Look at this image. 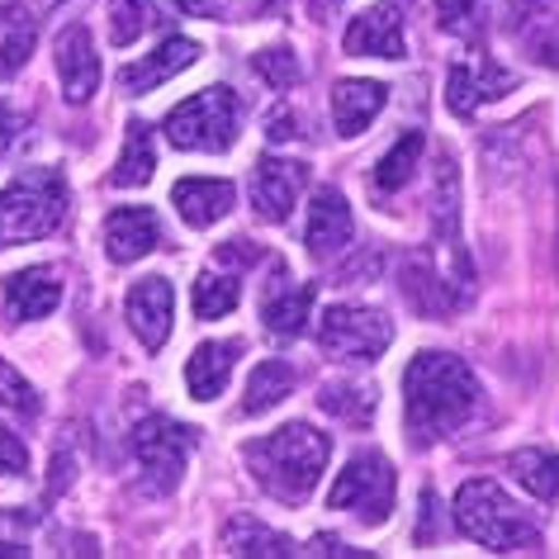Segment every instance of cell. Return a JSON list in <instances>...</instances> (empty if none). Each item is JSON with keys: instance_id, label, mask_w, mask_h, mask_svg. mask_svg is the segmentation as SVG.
I'll list each match as a JSON object with an SVG mask.
<instances>
[{"instance_id": "obj_1", "label": "cell", "mask_w": 559, "mask_h": 559, "mask_svg": "<svg viewBox=\"0 0 559 559\" xmlns=\"http://www.w3.org/2000/svg\"><path fill=\"white\" fill-rule=\"evenodd\" d=\"M484 389L474 370L451 352H417L403 374V423L413 445H431L451 437L474 417Z\"/></svg>"}, {"instance_id": "obj_2", "label": "cell", "mask_w": 559, "mask_h": 559, "mask_svg": "<svg viewBox=\"0 0 559 559\" xmlns=\"http://www.w3.org/2000/svg\"><path fill=\"white\" fill-rule=\"evenodd\" d=\"M328 455H332V441L309 423H289L271 431V437H257L242 445V465L251 469V479L275 502H285V508H299L313 493Z\"/></svg>"}, {"instance_id": "obj_3", "label": "cell", "mask_w": 559, "mask_h": 559, "mask_svg": "<svg viewBox=\"0 0 559 559\" xmlns=\"http://www.w3.org/2000/svg\"><path fill=\"white\" fill-rule=\"evenodd\" d=\"M455 526L465 531L474 545L493 555H531L540 550V531L531 516L516 512V502L502 493L493 479H469L455 493Z\"/></svg>"}, {"instance_id": "obj_4", "label": "cell", "mask_w": 559, "mask_h": 559, "mask_svg": "<svg viewBox=\"0 0 559 559\" xmlns=\"http://www.w3.org/2000/svg\"><path fill=\"white\" fill-rule=\"evenodd\" d=\"M67 218V180L48 166H29L0 190V247L52 237Z\"/></svg>"}, {"instance_id": "obj_5", "label": "cell", "mask_w": 559, "mask_h": 559, "mask_svg": "<svg viewBox=\"0 0 559 559\" xmlns=\"http://www.w3.org/2000/svg\"><path fill=\"white\" fill-rule=\"evenodd\" d=\"M242 129V100L228 86L194 91L166 115V138L180 152H228Z\"/></svg>"}, {"instance_id": "obj_6", "label": "cell", "mask_w": 559, "mask_h": 559, "mask_svg": "<svg viewBox=\"0 0 559 559\" xmlns=\"http://www.w3.org/2000/svg\"><path fill=\"white\" fill-rule=\"evenodd\" d=\"M318 342L332 360H352V366H370L389 352L394 342V323L384 309H366V304H332L318 328Z\"/></svg>"}, {"instance_id": "obj_7", "label": "cell", "mask_w": 559, "mask_h": 559, "mask_svg": "<svg viewBox=\"0 0 559 559\" xmlns=\"http://www.w3.org/2000/svg\"><path fill=\"white\" fill-rule=\"evenodd\" d=\"M133 460L138 469H143V488L147 493H171L180 484V474L190 465V451H194V431L171 423V417H143V423L133 427Z\"/></svg>"}, {"instance_id": "obj_8", "label": "cell", "mask_w": 559, "mask_h": 559, "mask_svg": "<svg viewBox=\"0 0 559 559\" xmlns=\"http://www.w3.org/2000/svg\"><path fill=\"white\" fill-rule=\"evenodd\" d=\"M328 508L356 512L360 522H370V526L389 522V512H394V465H389L380 451H356L352 465L332 484Z\"/></svg>"}, {"instance_id": "obj_9", "label": "cell", "mask_w": 559, "mask_h": 559, "mask_svg": "<svg viewBox=\"0 0 559 559\" xmlns=\"http://www.w3.org/2000/svg\"><path fill=\"white\" fill-rule=\"evenodd\" d=\"M431 237L437 247L451 257V285L460 299H474V271H469V257L460 247V166H455V152H441L437 157V180H431Z\"/></svg>"}, {"instance_id": "obj_10", "label": "cell", "mask_w": 559, "mask_h": 559, "mask_svg": "<svg viewBox=\"0 0 559 559\" xmlns=\"http://www.w3.org/2000/svg\"><path fill=\"white\" fill-rule=\"evenodd\" d=\"M508 34L522 48V58L559 72V0H512Z\"/></svg>"}, {"instance_id": "obj_11", "label": "cell", "mask_w": 559, "mask_h": 559, "mask_svg": "<svg viewBox=\"0 0 559 559\" xmlns=\"http://www.w3.org/2000/svg\"><path fill=\"white\" fill-rule=\"evenodd\" d=\"M304 180H309V166L304 162L261 157L257 171H251V204H257V214L265 223H285L304 190Z\"/></svg>"}, {"instance_id": "obj_12", "label": "cell", "mask_w": 559, "mask_h": 559, "mask_svg": "<svg viewBox=\"0 0 559 559\" xmlns=\"http://www.w3.org/2000/svg\"><path fill=\"white\" fill-rule=\"evenodd\" d=\"M342 48L352 52V58H389V62H399L403 52H408V44H403L399 5H389V0H380V5L360 10V15H356L352 24H346Z\"/></svg>"}, {"instance_id": "obj_13", "label": "cell", "mask_w": 559, "mask_h": 559, "mask_svg": "<svg viewBox=\"0 0 559 559\" xmlns=\"http://www.w3.org/2000/svg\"><path fill=\"white\" fill-rule=\"evenodd\" d=\"M129 323L138 332V342L147 346V352H162L166 337H171V309H176V289L166 275H147L138 280V285L129 289Z\"/></svg>"}, {"instance_id": "obj_14", "label": "cell", "mask_w": 559, "mask_h": 559, "mask_svg": "<svg viewBox=\"0 0 559 559\" xmlns=\"http://www.w3.org/2000/svg\"><path fill=\"white\" fill-rule=\"evenodd\" d=\"M52 58H58V81H62L67 100L86 105L95 95V86H100V58H95L86 24H67L58 34V44H52Z\"/></svg>"}, {"instance_id": "obj_15", "label": "cell", "mask_w": 559, "mask_h": 559, "mask_svg": "<svg viewBox=\"0 0 559 559\" xmlns=\"http://www.w3.org/2000/svg\"><path fill=\"white\" fill-rule=\"evenodd\" d=\"M512 86H516V76L502 72L493 58H484L479 67L455 62L451 72H445V105H451L460 119H469L474 109H479V100H498V95H508Z\"/></svg>"}, {"instance_id": "obj_16", "label": "cell", "mask_w": 559, "mask_h": 559, "mask_svg": "<svg viewBox=\"0 0 559 559\" xmlns=\"http://www.w3.org/2000/svg\"><path fill=\"white\" fill-rule=\"evenodd\" d=\"M157 242H162V223H157L152 209L123 204V209H115V214L105 218V251H109V261L129 265L138 257H147V251H157Z\"/></svg>"}, {"instance_id": "obj_17", "label": "cell", "mask_w": 559, "mask_h": 559, "mask_svg": "<svg viewBox=\"0 0 559 559\" xmlns=\"http://www.w3.org/2000/svg\"><path fill=\"white\" fill-rule=\"evenodd\" d=\"M194 58H200V44H194V38H166V44L157 52H147L143 62L123 67L119 86H123V95H147V91L166 86L171 76H180L186 67H194Z\"/></svg>"}, {"instance_id": "obj_18", "label": "cell", "mask_w": 559, "mask_h": 559, "mask_svg": "<svg viewBox=\"0 0 559 559\" xmlns=\"http://www.w3.org/2000/svg\"><path fill=\"white\" fill-rule=\"evenodd\" d=\"M352 209H346V194L323 186L313 194V209H309V228H304V242H309V251L318 261L337 257V251L352 242Z\"/></svg>"}, {"instance_id": "obj_19", "label": "cell", "mask_w": 559, "mask_h": 559, "mask_svg": "<svg viewBox=\"0 0 559 559\" xmlns=\"http://www.w3.org/2000/svg\"><path fill=\"white\" fill-rule=\"evenodd\" d=\"M384 100H389L384 81H356V76L337 81L332 86V129L342 138H360L370 129V119L384 109Z\"/></svg>"}, {"instance_id": "obj_20", "label": "cell", "mask_w": 559, "mask_h": 559, "mask_svg": "<svg viewBox=\"0 0 559 559\" xmlns=\"http://www.w3.org/2000/svg\"><path fill=\"white\" fill-rule=\"evenodd\" d=\"M171 200L180 209V218L190 223V228H214L218 218L233 214V180H214V176H190V180H176Z\"/></svg>"}, {"instance_id": "obj_21", "label": "cell", "mask_w": 559, "mask_h": 559, "mask_svg": "<svg viewBox=\"0 0 559 559\" xmlns=\"http://www.w3.org/2000/svg\"><path fill=\"white\" fill-rule=\"evenodd\" d=\"M309 309H313V285H289L285 265H275V280L261 299V318L275 337H299L309 328Z\"/></svg>"}, {"instance_id": "obj_22", "label": "cell", "mask_w": 559, "mask_h": 559, "mask_svg": "<svg viewBox=\"0 0 559 559\" xmlns=\"http://www.w3.org/2000/svg\"><path fill=\"white\" fill-rule=\"evenodd\" d=\"M62 299V285L48 265H29V271H15L5 280V309L15 323H34V318H48Z\"/></svg>"}, {"instance_id": "obj_23", "label": "cell", "mask_w": 559, "mask_h": 559, "mask_svg": "<svg viewBox=\"0 0 559 559\" xmlns=\"http://www.w3.org/2000/svg\"><path fill=\"white\" fill-rule=\"evenodd\" d=\"M403 299H408L417 313H427V318H441V313H455L460 309L455 289L445 285L441 265L431 261L427 251H413L408 265H403Z\"/></svg>"}, {"instance_id": "obj_24", "label": "cell", "mask_w": 559, "mask_h": 559, "mask_svg": "<svg viewBox=\"0 0 559 559\" xmlns=\"http://www.w3.org/2000/svg\"><path fill=\"white\" fill-rule=\"evenodd\" d=\"M237 356H242V342H204V346H194V356L186 366L190 399H200V403L218 399L223 389H228V380H233Z\"/></svg>"}, {"instance_id": "obj_25", "label": "cell", "mask_w": 559, "mask_h": 559, "mask_svg": "<svg viewBox=\"0 0 559 559\" xmlns=\"http://www.w3.org/2000/svg\"><path fill=\"white\" fill-rule=\"evenodd\" d=\"M218 540H223V550H228V555H261V559L295 555V540L280 536V531H271L265 522H257V516H247V512L228 516L223 531H218Z\"/></svg>"}, {"instance_id": "obj_26", "label": "cell", "mask_w": 559, "mask_h": 559, "mask_svg": "<svg viewBox=\"0 0 559 559\" xmlns=\"http://www.w3.org/2000/svg\"><path fill=\"white\" fill-rule=\"evenodd\" d=\"M152 171H157V147H152V129L133 119L129 129H123V152H119L115 171H109V186H119V190L147 186Z\"/></svg>"}, {"instance_id": "obj_27", "label": "cell", "mask_w": 559, "mask_h": 559, "mask_svg": "<svg viewBox=\"0 0 559 559\" xmlns=\"http://www.w3.org/2000/svg\"><path fill=\"white\" fill-rule=\"evenodd\" d=\"M295 384H299V370L289 366V360H261V366L251 370V380H247L242 417H261V413H271L275 403L285 399Z\"/></svg>"}, {"instance_id": "obj_28", "label": "cell", "mask_w": 559, "mask_h": 559, "mask_svg": "<svg viewBox=\"0 0 559 559\" xmlns=\"http://www.w3.org/2000/svg\"><path fill=\"white\" fill-rule=\"evenodd\" d=\"M508 469H512V479L522 484L531 498H540V502L559 498V455L526 445V451H512L508 455Z\"/></svg>"}, {"instance_id": "obj_29", "label": "cell", "mask_w": 559, "mask_h": 559, "mask_svg": "<svg viewBox=\"0 0 559 559\" xmlns=\"http://www.w3.org/2000/svg\"><path fill=\"white\" fill-rule=\"evenodd\" d=\"M423 147H427L423 133H403L399 143L389 147L380 162H374V186H380V190H403L413 180L417 162H423Z\"/></svg>"}, {"instance_id": "obj_30", "label": "cell", "mask_w": 559, "mask_h": 559, "mask_svg": "<svg viewBox=\"0 0 559 559\" xmlns=\"http://www.w3.org/2000/svg\"><path fill=\"white\" fill-rule=\"evenodd\" d=\"M34 34H38V29H34V20H29V15H20V10L0 15V81H10L24 62H29Z\"/></svg>"}, {"instance_id": "obj_31", "label": "cell", "mask_w": 559, "mask_h": 559, "mask_svg": "<svg viewBox=\"0 0 559 559\" xmlns=\"http://www.w3.org/2000/svg\"><path fill=\"white\" fill-rule=\"evenodd\" d=\"M323 413L337 417V423H352V427H366L374 417V389L370 384H328L323 389Z\"/></svg>"}, {"instance_id": "obj_32", "label": "cell", "mask_w": 559, "mask_h": 559, "mask_svg": "<svg viewBox=\"0 0 559 559\" xmlns=\"http://www.w3.org/2000/svg\"><path fill=\"white\" fill-rule=\"evenodd\" d=\"M152 24H157V5L152 0H109V44L115 48L138 44Z\"/></svg>"}, {"instance_id": "obj_33", "label": "cell", "mask_w": 559, "mask_h": 559, "mask_svg": "<svg viewBox=\"0 0 559 559\" xmlns=\"http://www.w3.org/2000/svg\"><path fill=\"white\" fill-rule=\"evenodd\" d=\"M237 299H242V289H237V275H228V271H204L194 280V313L200 318L233 313Z\"/></svg>"}, {"instance_id": "obj_34", "label": "cell", "mask_w": 559, "mask_h": 559, "mask_svg": "<svg viewBox=\"0 0 559 559\" xmlns=\"http://www.w3.org/2000/svg\"><path fill=\"white\" fill-rule=\"evenodd\" d=\"M251 72H257L265 86H275V91H289V86H299L304 81V67H299V58L289 48H261L257 58H251Z\"/></svg>"}, {"instance_id": "obj_35", "label": "cell", "mask_w": 559, "mask_h": 559, "mask_svg": "<svg viewBox=\"0 0 559 559\" xmlns=\"http://www.w3.org/2000/svg\"><path fill=\"white\" fill-rule=\"evenodd\" d=\"M437 20L445 34L479 38V0H437Z\"/></svg>"}, {"instance_id": "obj_36", "label": "cell", "mask_w": 559, "mask_h": 559, "mask_svg": "<svg viewBox=\"0 0 559 559\" xmlns=\"http://www.w3.org/2000/svg\"><path fill=\"white\" fill-rule=\"evenodd\" d=\"M0 408H15V413H34L38 408L29 380H24L10 360H0Z\"/></svg>"}, {"instance_id": "obj_37", "label": "cell", "mask_w": 559, "mask_h": 559, "mask_svg": "<svg viewBox=\"0 0 559 559\" xmlns=\"http://www.w3.org/2000/svg\"><path fill=\"white\" fill-rule=\"evenodd\" d=\"M20 474H29V445L10 427H0V479H20Z\"/></svg>"}, {"instance_id": "obj_38", "label": "cell", "mask_w": 559, "mask_h": 559, "mask_svg": "<svg viewBox=\"0 0 559 559\" xmlns=\"http://www.w3.org/2000/svg\"><path fill=\"white\" fill-rule=\"evenodd\" d=\"M34 516L29 512H5L0 516V555H29V540H24V531H29Z\"/></svg>"}, {"instance_id": "obj_39", "label": "cell", "mask_w": 559, "mask_h": 559, "mask_svg": "<svg viewBox=\"0 0 559 559\" xmlns=\"http://www.w3.org/2000/svg\"><path fill=\"white\" fill-rule=\"evenodd\" d=\"M24 133V119L15 115V109H5L0 105V157H5L10 147H15V138Z\"/></svg>"}, {"instance_id": "obj_40", "label": "cell", "mask_w": 559, "mask_h": 559, "mask_svg": "<svg viewBox=\"0 0 559 559\" xmlns=\"http://www.w3.org/2000/svg\"><path fill=\"white\" fill-rule=\"evenodd\" d=\"M271 138H275V143H285V138H299V115H295V109H280V115L271 119Z\"/></svg>"}, {"instance_id": "obj_41", "label": "cell", "mask_w": 559, "mask_h": 559, "mask_svg": "<svg viewBox=\"0 0 559 559\" xmlns=\"http://www.w3.org/2000/svg\"><path fill=\"white\" fill-rule=\"evenodd\" d=\"M223 261L251 265V261H261V247H257V251H251V242H242V237H237V242H228V247H223Z\"/></svg>"}, {"instance_id": "obj_42", "label": "cell", "mask_w": 559, "mask_h": 559, "mask_svg": "<svg viewBox=\"0 0 559 559\" xmlns=\"http://www.w3.org/2000/svg\"><path fill=\"white\" fill-rule=\"evenodd\" d=\"M313 555H337V559H346V555H360V550H352V545H342V540L318 536V540H313Z\"/></svg>"}, {"instance_id": "obj_43", "label": "cell", "mask_w": 559, "mask_h": 559, "mask_svg": "<svg viewBox=\"0 0 559 559\" xmlns=\"http://www.w3.org/2000/svg\"><path fill=\"white\" fill-rule=\"evenodd\" d=\"M180 10H186V15H214L218 10V0H176Z\"/></svg>"}, {"instance_id": "obj_44", "label": "cell", "mask_w": 559, "mask_h": 559, "mask_svg": "<svg viewBox=\"0 0 559 559\" xmlns=\"http://www.w3.org/2000/svg\"><path fill=\"white\" fill-rule=\"evenodd\" d=\"M555 271H559V171H555Z\"/></svg>"}]
</instances>
